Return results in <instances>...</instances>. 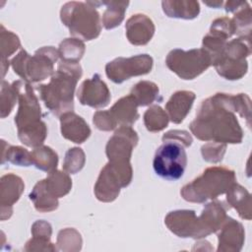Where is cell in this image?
Instances as JSON below:
<instances>
[{
	"instance_id": "6da1fadb",
	"label": "cell",
	"mask_w": 252,
	"mask_h": 252,
	"mask_svg": "<svg viewBox=\"0 0 252 252\" xmlns=\"http://www.w3.org/2000/svg\"><path fill=\"white\" fill-rule=\"evenodd\" d=\"M235 113L247 120L250 128L251 100L245 94L219 93L201 103L190 130L199 140L222 144H239L243 131Z\"/></svg>"
},
{
	"instance_id": "7a4b0ae2",
	"label": "cell",
	"mask_w": 252,
	"mask_h": 252,
	"mask_svg": "<svg viewBox=\"0 0 252 252\" xmlns=\"http://www.w3.org/2000/svg\"><path fill=\"white\" fill-rule=\"evenodd\" d=\"M81 77L82 68L79 63L71 64L61 61L49 83L38 86L40 98L53 114L60 116L73 110L74 92Z\"/></svg>"
},
{
	"instance_id": "3957f363",
	"label": "cell",
	"mask_w": 252,
	"mask_h": 252,
	"mask_svg": "<svg viewBox=\"0 0 252 252\" xmlns=\"http://www.w3.org/2000/svg\"><path fill=\"white\" fill-rule=\"evenodd\" d=\"M18 100L19 108L15 116L18 137L26 146L37 148L44 142L47 128L40 120V105L30 84L21 83Z\"/></svg>"
},
{
	"instance_id": "277c9868",
	"label": "cell",
	"mask_w": 252,
	"mask_h": 252,
	"mask_svg": "<svg viewBox=\"0 0 252 252\" xmlns=\"http://www.w3.org/2000/svg\"><path fill=\"white\" fill-rule=\"evenodd\" d=\"M236 181L233 170L223 166H213L182 187L180 194L188 202L204 203L224 194Z\"/></svg>"
},
{
	"instance_id": "5b68a950",
	"label": "cell",
	"mask_w": 252,
	"mask_h": 252,
	"mask_svg": "<svg viewBox=\"0 0 252 252\" xmlns=\"http://www.w3.org/2000/svg\"><path fill=\"white\" fill-rule=\"evenodd\" d=\"M60 18L70 33L80 40H92L100 33L99 14L89 2H67L61 8Z\"/></svg>"
},
{
	"instance_id": "8992f818",
	"label": "cell",
	"mask_w": 252,
	"mask_h": 252,
	"mask_svg": "<svg viewBox=\"0 0 252 252\" xmlns=\"http://www.w3.org/2000/svg\"><path fill=\"white\" fill-rule=\"evenodd\" d=\"M58 57V50L53 46H44L36 50L33 56L22 49L12 59L11 65L14 72L26 83H36L54 74V63Z\"/></svg>"
},
{
	"instance_id": "52a82bcc",
	"label": "cell",
	"mask_w": 252,
	"mask_h": 252,
	"mask_svg": "<svg viewBox=\"0 0 252 252\" xmlns=\"http://www.w3.org/2000/svg\"><path fill=\"white\" fill-rule=\"evenodd\" d=\"M251 53V40L237 37L226 42L221 52L213 60L218 74L226 80L241 79L248 70L246 58Z\"/></svg>"
},
{
	"instance_id": "ba28073f",
	"label": "cell",
	"mask_w": 252,
	"mask_h": 252,
	"mask_svg": "<svg viewBox=\"0 0 252 252\" xmlns=\"http://www.w3.org/2000/svg\"><path fill=\"white\" fill-rule=\"evenodd\" d=\"M169 70L183 80H193L212 65L211 55L203 48L173 49L165 59Z\"/></svg>"
},
{
	"instance_id": "9c48e42d",
	"label": "cell",
	"mask_w": 252,
	"mask_h": 252,
	"mask_svg": "<svg viewBox=\"0 0 252 252\" xmlns=\"http://www.w3.org/2000/svg\"><path fill=\"white\" fill-rule=\"evenodd\" d=\"M162 142L163 144L155 154L154 170L161 178L177 180L182 177L187 165L185 147L173 141Z\"/></svg>"
},
{
	"instance_id": "30bf717a",
	"label": "cell",
	"mask_w": 252,
	"mask_h": 252,
	"mask_svg": "<svg viewBox=\"0 0 252 252\" xmlns=\"http://www.w3.org/2000/svg\"><path fill=\"white\" fill-rule=\"evenodd\" d=\"M137 107L135 98L128 94L117 100L110 109L96 111L93 122L97 129L102 131H110L118 126H131L139 118Z\"/></svg>"
},
{
	"instance_id": "8fae6325",
	"label": "cell",
	"mask_w": 252,
	"mask_h": 252,
	"mask_svg": "<svg viewBox=\"0 0 252 252\" xmlns=\"http://www.w3.org/2000/svg\"><path fill=\"white\" fill-rule=\"evenodd\" d=\"M164 222L170 231L183 238H202L213 233L204 214L197 217L191 210L170 212L165 217Z\"/></svg>"
},
{
	"instance_id": "7c38bea8",
	"label": "cell",
	"mask_w": 252,
	"mask_h": 252,
	"mask_svg": "<svg viewBox=\"0 0 252 252\" xmlns=\"http://www.w3.org/2000/svg\"><path fill=\"white\" fill-rule=\"evenodd\" d=\"M137 143V133L131 126L119 127L106 144L105 153L108 162L120 169L132 170L130 158Z\"/></svg>"
},
{
	"instance_id": "4fadbf2b",
	"label": "cell",
	"mask_w": 252,
	"mask_h": 252,
	"mask_svg": "<svg viewBox=\"0 0 252 252\" xmlns=\"http://www.w3.org/2000/svg\"><path fill=\"white\" fill-rule=\"evenodd\" d=\"M153 68V58L149 54H139L124 58L118 57L105 66L106 76L114 83L121 84L135 76L146 75Z\"/></svg>"
},
{
	"instance_id": "5bb4252c",
	"label": "cell",
	"mask_w": 252,
	"mask_h": 252,
	"mask_svg": "<svg viewBox=\"0 0 252 252\" xmlns=\"http://www.w3.org/2000/svg\"><path fill=\"white\" fill-rule=\"evenodd\" d=\"M77 96L81 104L94 108L106 106L111 98L106 84L100 79L98 74H94L93 78L87 79L81 84Z\"/></svg>"
},
{
	"instance_id": "9a60e30c",
	"label": "cell",
	"mask_w": 252,
	"mask_h": 252,
	"mask_svg": "<svg viewBox=\"0 0 252 252\" xmlns=\"http://www.w3.org/2000/svg\"><path fill=\"white\" fill-rule=\"evenodd\" d=\"M0 204H1V220H4L5 214L12 215L13 205L20 199L25 184L21 177L8 173L1 177L0 181Z\"/></svg>"
},
{
	"instance_id": "2e32d148",
	"label": "cell",
	"mask_w": 252,
	"mask_h": 252,
	"mask_svg": "<svg viewBox=\"0 0 252 252\" xmlns=\"http://www.w3.org/2000/svg\"><path fill=\"white\" fill-rule=\"evenodd\" d=\"M218 251H240L244 243L245 232L242 224L235 220L227 217L221 227L219 229Z\"/></svg>"
},
{
	"instance_id": "e0dca14e",
	"label": "cell",
	"mask_w": 252,
	"mask_h": 252,
	"mask_svg": "<svg viewBox=\"0 0 252 252\" xmlns=\"http://www.w3.org/2000/svg\"><path fill=\"white\" fill-rule=\"evenodd\" d=\"M126 36L134 45H145L155 33L153 21L144 14H135L128 19L125 25Z\"/></svg>"
},
{
	"instance_id": "ac0fdd59",
	"label": "cell",
	"mask_w": 252,
	"mask_h": 252,
	"mask_svg": "<svg viewBox=\"0 0 252 252\" xmlns=\"http://www.w3.org/2000/svg\"><path fill=\"white\" fill-rule=\"evenodd\" d=\"M122 182L109 163L101 169L94 185V194L101 202H112L115 200L122 188Z\"/></svg>"
},
{
	"instance_id": "d6986e66",
	"label": "cell",
	"mask_w": 252,
	"mask_h": 252,
	"mask_svg": "<svg viewBox=\"0 0 252 252\" xmlns=\"http://www.w3.org/2000/svg\"><path fill=\"white\" fill-rule=\"evenodd\" d=\"M62 136L77 144L84 143L91 135V129L87 122L73 111H68L60 116Z\"/></svg>"
},
{
	"instance_id": "ffe728a7",
	"label": "cell",
	"mask_w": 252,
	"mask_h": 252,
	"mask_svg": "<svg viewBox=\"0 0 252 252\" xmlns=\"http://www.w3.org/2000/svg\"><path fill=\"white\" fill-rule=\"evenodd\" d=\"M196 95L191 91H178L174 93L165 104L168 118L175 124L181 123L189 113Z\"/></svg>"
},
{
	"instance_id": "44dd1931",
	"label": "cell",
	"mask_w": 252,
	"mask_h": 252,
	"mask_svg": "<svg viewBox=\"0 0 252 252\" xmlns=\"http://www.w3.org/2000/svg\"><path fill=\"white\" fill-rule=\"evenodd\" d=\"M164 14L169 18L192 20L200 13L199 2L194 0H165L161 2Z\"/></svg>"
},
{
	"instance_id": "7402d4cb",
	"label": "cell",
	"mask_w": 252,
	"mask_h": 252,
	"mask_svg": "<svg viewBox=\"0 0 252 252\" xmlns=\"http://www.w3.org/2000/svg\"><path fill=\"white\" fill-rule=\"evenodd\" d=\"M226 200L241 219L251 220V196L244 187L237 183L232 184L226 192Z\"/></svg>"
},
{
	"instance_id": "603a6c76",
	"label": "cell",
	"mask_w": 252,
	"mask_h": 252,
	"mask_svg": "<svg viewBox=\"0 0 252 252\" xmlns=\"http://www.w3.org/2000/svg\"><path fill=\"white\" fill-rule=\"evenodd\" d=\"M30 199L32 201L36 211L41 213L54 211L58 207V199L52 196L47 190L44 179L38 181L34 185L30 194Z\"/></svg>"
},
{
	"instance_id": "cb8c5ba5",
	"label": "cell",
	"mask_w": 252,
	"mask_h": 252,
	"mask_svg": "<svg viewBox=\"0 0 252 252\" xmlns=\"http://www.w3.org/2000/svg\"><path fill=\"white\" fill-rule=\"evenodd\" d=\"M106 9L102 16V25L106 30L116 28L124 19L125 12L129 5L128 1H105L101 2Z\"/></svg>"
},
{
	"instance_id": "d4e9b609",
	"label": "cell",
	"mask_w": 252,
	"mask_h": 252,
	"mask_svg": "<svg viewBox=\"0 0 252 252\" xmlns=\"http://www.w3.org/2000/svg\"><path fill=\"white\" fill-rule=\"evenodd\" d=\"M44 183L50 194L57 199L67 195L72 188V180L68 173L56 169L48 173Z\"/></svg>"
},
{
	"instance_id": "484cf974",
	"label": "cell",
	"mask_w": 252,
	"mask_h": 252,
	"mask_svg": "<svg viewBox=\"0 0 252 252\" xmlns=\"http://www.w3.org/2000/svg\"><path fill=\"white\" fill-rule=\"evenodd\" d=\"M31 155L32 164L35 165L36 168L48 173L56 169L58 156L51 148L47 146H39L34 148L31 152Z\"/></svg>"
},
{
	"instance_id": "4316f807",
	"label": "cell",
	"mask_w": 252,
	"mask_h": 252,
	"mask_svg": "<svg viewBox=\"0 0 252 252\" xmlns=\"http://www.w3.org/2000/svg\"><path fill=\"white\" fill-rule=\"evenodd\" d=\"M85 52V44L78 38L64 39L58 48L59 57L62 62L78 64Z\"/></svg>"
},
{
	"instance_id": "83f0119b",
	"label": "cell",
	"mask_w": 252,
	"mask_h": 252,
	"mask_svg": "<svg viewBox=\"0 0 252 252\" xmlns=\"http://www.w3.org/2000/svg\"><path fill=\"white\" fill-rule=\"evenodd\" d=\"M136 100L138 106L152 104L158 98V87L149 81H142L136 84L130 94Z\"/></svg>"
},
{
	"instance_id": "f1b7e54d",
	"label": "cell",
	"mask_w": 252,
	"mask_h": 252,
	"mask_svg": "<svg viewBox=\"0 0 252 252\" xmlns=\"http://www.w3.org/2000/svg\"><path fill=\"white\" fill-rule=\"evenodd\" d=\"M235 15L231 19L234 33L240 38L251 39V8L246 2L240 9L234 12Z\"/></svg>"
},
{
	"instance_id": "f546056e",
	"label": "cell",
	"mask_w": 252,
	"mask_h": 252,
	"mask_svg": "<svg viewBox=\"0 0 252 252\" xmlns=\"http://www.w3.org/2000/svg\"><path fill=\"white\" fill-rule=\"evenodd\" d=\"M21 81H16L12 85L8 84L6 81H2L1 88V117L5 118L9 115L16 103V100L19 99V92L21 87Z\"/></svg>"
},
{
	"instance_id": "4dcf8cb0",
	"label": "cell",
	"mask_w": 252,
	"mask_h": 252,
	"mask_svg": "<svg viewBox=\"0 0 252 252\" xmlns=\"http://www.w3.org/2000/svg\"><path fill=\"white\" fill-rule=\"evenodd\" d=\"M167 113L158 105L149 107L144 114V123L146 128L151 132H158L168 125Z\"/></svg>"
},
{
	"instance_id": "1f68e13d",
	"label": "cell",
	"mask_w": 252,
	"mask_h": 252,
	"mask_svg": "<svg viewBox=\"0 0 252 252\" xmlns=\"http://www.w3.org/2000/svg\"><path fill=\"white\" fill-rule=\"evenodd\" d=\"M5 159L13 164L20 166H30L32 164L31 153L19 146L7 145V150L3 148L2 163H4Z\"/></svg>"
},
{
	"instance_id": "d6a6232c",
	"label": "cell",
	"mask_w": 252,
	"mask_h": 252,
	"mask_svg": "<svg viewBox=\"0 0 252 252\" xmlns=\"http://www.w3.org/2000/svg\"><path fill=\"white\" fill-rule=\"evenodd\" d=\"M85 154L80 148H72L70 149L64 158L63 169L67 173H77L80 171L85 164Z\"/></svg>"
},
{
	"instance_id": "836d02e7",
	"label": "cell",
	"mask_w": 252,
	"mask_h": 252,
	"mask_svg": "<svg viewBox=\"0 0 252 252\" xmlns=\"http://www.w3.org/2000/svg\"><path fill=\"white\" fill-rule=\"evenodd\" d=\"M21 42L19 37L10 31H6L4 26L1 25V58L6 61L19 47Z\"/></svg>"
},
{
	"instance_id": "e575fe53",
	"label": "cell",
	"mask_w": 252,
	"mask_h": 252,
	"mask_svg": "<svg viewBox=\"0 0 252 252\" xmlns=\"http://www.w3.org/2000/svg\"><path fill=\"white\" fill-rule=\"evenodd\" d=\"M225 150H226V144L209 142L201 148V153L205 160L216 163L222 159Z\"/></svg>"
},
{
	"instance_id": "d590c367",
	"label": "cell",
	"mask_w": 252,
	"mask_h": 252,
	"mask_svg": "<svg viewBox=\"0 0 252 252\" xmlns=\"http://www.w3.org/2000/svg\"><path fill=\"white\" fill-rule=\"evenodd\" d=\"M209 32L228 39L232 34H234V29L231 19L227 17H222L215 20L212 23Z\"/></svg>"
},
{
	"instance_id": "8d00e7d4",
	"label": "cell",
	"mask_w": 252,
	"mask_h": 252,
	"mask_svg": "<svg viewBox=\"0 0 252 252\" xmlns=\"http://www.w3.org/2000/svg\"><path fill=\"white\" fill-rule=\"evenodd\" d=\"M57 244L60 246V249L63 250L65 245L73 244L77 250L81 249L82 239L80 233L73 229V228H66L64 230H61L58 234L57 238Z\"/></svg>"
},
{
	"instance_id": "74e56055",
	"label": "cell",
	"mask_w": 252,
	"mask_h": 252,
	"mask_svg": "<svg viewBox=\"0 0 252 252\" xmlns=\"http://www.w3.org/2000/svg\"><path fill=\"white\" fill-rule=\"evenodd\" d=\"M162 141H173L183 145L185 148L191 146L192 137L187 131L171 130L162 136Z\"/></svg>"
},
{
	"instance_id": "f35d334b",
	"label": "cell",
	"mask_w": 252,
	"mask_h": 252,
	"mask_svg": "<svg viewBox=\"0 0 252 252\" xmlns=\"http://www.w3.org/2000/svg\"><path fill=\"white\" fill-rule=\"evenodd\" d=\"M51 232H52L51 225L44 220H37L32 224V233L33 237L50 239Z\"/></svg>"
},
{
	"instance_id": "ab89813d",
	"label": "cell",
	"mask_w": 252,
	"mask_h": 252,
	"mask_svg": "<svg viewBox=\"0 0 252 252\" xmlns=\"http://www.w3.org/2000/svg\"><path fill=\"white\" fill-rule=\"evenodd\" d=\"M246 2L242 1H227L224 4V10L226 12H236L238 9H240Z\"/></svg>"
},
{
	"instance_id": "60d3db41",
	"label": "cell",
	"mask_w": 252,
	"mask_h": 252,
	"mask_svg": "<svg viewBox=\"0 0 252 252\" xmlns=\"http://www.w3.org/2000/svg\"><path fill=\"white\" fill-rule=\"evenodd\" d=\"M204 4H206L210 7H213V8H219L223 4V2L222 1H213V2H204Z\"/></svg>"
}]
</instances>
